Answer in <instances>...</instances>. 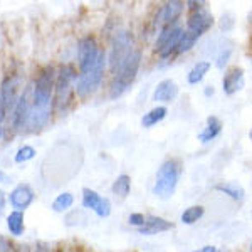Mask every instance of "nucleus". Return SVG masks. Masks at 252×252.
<instances>
[{
  "instance_id": "1",
  "label": "nucleus",
  "mask_w": 252,
  "mask_h": 252,
  "mask_svg": "<svg viewBox=\"0 0 252 252\" xmlns=\"http://www.w3.org/2000/svg\"><path fill=\"white\" fill-rule=\"evenodd\" d=\"M56 74L54 67L47 66L40 71L37 79L34 81L32 88V106H31V116H29V129L37 131L51 120L52 111V91L56 89Z\"/></svg>"
},
{
  "instance_id": "2",
  "label": "nucleus",
  "mask_w": 252,
  "mask_h": 252,
  "mask_svg": "<svg viewBox=\"0 0 252 252\" xmlns=\"http://www.w3.org/2000/svg\"><path fill=\"white\" fill-rule=\"evenodd\" d=\"M212 26H214V15L210 14L205 7L192 12L189 20H187V29L184 31V37H182L180 44H178V49H177L178 54L189 52L190 49L197 44V40Z\"/></svg>"
},
{
  "instance_id": "3",
  "label": "nucleus",
  "mask_w": 252,
  "mask_h": 252,
  "mask_svg": "<svg viewBox=\"0 0 252 252\" xmlns=\"http://www.w3.org/2000/svg\"><path fill=\"white\" fill-rule=\"evenodd\" d=\"M182 177V161L177 158L165 160L157 172L155 185H153V195L161 200H166L175 193Z\"/></svg>"
},
{
  "instance_id": "4",
  "label": "nucleus",
  "mask_w": 252,
  "mask_h": 252,
  "mask_svg": "<svg viewBox=\"0 0 252 252\" xmlns=\"http://www.w3.org/2000/svg\"><path fill=\"white\" fill-rule=\"evenodd\" d=\"M140 64H141V51L140 49H135L131 52V56L123 63V66L113 74V83L111 88H109V97L116 99V97L123 96L128 91V88L131 86L133 81L136 78Z\"/></svg>"
},
{
  "instance_id": "5",
  "label": "nucleus",
  "mask_w": 252,
  "mask_h": 252,
  "mask_svg": "<svg viewBox=\"0 0 252 252\" xmlns=\"http://www.w3.org/2000/svg\"><path fill=\"white\" fill-rule=\"evenodd\" d=\"M106 54H101V58L97 59V63L93 67H89L88 71L79 72L78 79H76V93L81 99H86L91 94H94L97 88L101 86L104 78V67H106Z\"/></svg>"
},
{
  "instance_id": "6",
  "label": "nucleus",
  "mask_w": 252,
  "mask_h": 252,
  "mask_svg": "<svg viewBox=\"0 0 252 252\" xmlns=\"http://www.w3.org/2000/svg\"><path fill=\"white\" fill-rule=\"evenodd\" d=\"M135 42H133V35L128 31H118L115 37L111 40V49H109L108 56V64L111 74L123 66V63L131 56V52L135 51Z\"/></svg>"
},
{
  "instance_id": "7",
  "label": "nucleus",
  "mask_w": 252,
  "mask_h": 252,
  "mask_svg": "<svg viewBox=\"0 0 252 252\" xmlns=\"http://www.w3.org/2000/svg\"><path fill=\"white\" fill-rule=\"evenodd\" d=\"M76 74L74 67L72 66H63L61 71L58 72V78H56V96H54V104L58 113L66 111L69 106V101H71L72 91H76Z\"/></svg>"
},
{
  "instance_id": "8",
  "label": "nucleus",
  "mask_w": 252,
  "mask_h": 252,
  "mask_svg": "<svg viewBox=\"0 0 252 252\" xmlns=\"http://www.w3.org/2000/svg\"><path fill=\"white\" fill-rule=\"evenodd\" d=\"M20 76H7L0 84V125L7 116L14 113L19 101Z\"/></svg>"
},
{
  "instance_id": "9",
  "label": "nucleus",
  "mask_w": 252,
  "mask_h": 252,
  "mask_svg": "<svg viewBox=\"0 0 252 252\" xmlns=\"http://www.w3.org/2000/svg\"><path fill=\"white\" fill-rule=\"evenodd\" d=\"M32 88L34 84H29L24 93L20 94L17 106H15L14 113L10 115L12 129L15 133H24L29 129V116H31V106H32Z\"/></svg>"
},
{
  "instance_id": "10",
  "label": "nucleus",
  "mask_w": 252,
  "mask_h": 252,
  "mask_svg": "<svg viewBox=\"0 0 252 252\" xmlns=\"http://www.w3.org/2000/svg\"><path fill=\"white\" fill-rule=\"evenodd\" d=\"M103 51L97 47V42L94 37L86 35L79 40L78 44V61H79V71H88L89 67H93L97 63V59L101 58Z\"/></svg>"
},
{
  "instance_id": "11",
  "label": "nucleus",
  "mask_w": 252,
  "mask_h": 252,
  "mask_svg": "<svg viewBox=\"0 0 252 252\" xmlns=\"http://www.w3.org/2000/svg\"><path fill=\"white\" fill-rule=\"evenodd\" d=\"M83 207L93 210L101 219L109 217L111 214V202L91 189H83Z\"/></svg>"
},
{
  "instance_id": "12",
  "label": "nucleus",
  "mask_w": 252,
  "mask_h": 252,
  "mask_svg": "<svg viewBox=\"0 0 252 252\" xmlns=\"http://www.w3.org/2000/svg\"><path fill=\"white\" fill-rule=\"evenodd\" d=\"M34 198H35L34 190L27 184H19L9 195L10 205L14 207L15 210H19V212H24L26 209H29L31 204L34 202Z\"/></svg>"
},
{
  "instance_id": "13",
  "label": "nucleus",
  "mask_w": 252,
  "mask_h": 252,
  "mask_svg": "<svg viewBox=\"0 0 252 252\" xmlns=\"http://www.w3.org/2000/svg\"><path fill=\"white\" fill-rule=\"evenodd\" d=\"M246 84V76H244L242 67H230L229 71L223 74L222 79V89L227 96H232L237 91H241Z\"/></svg>"
},
{
  "instance_id": "14",
  "label": "nucleus",
  "mask_w": 252,
  "mask_h": 252,
  "mask_svg": "<svg viewBox=\"0 0 252 252\" xmlns=\"http://www.w3.org/2000/svg\"><path fill=\"white\" fill-rule=\"evenodd\" d=\"M178 96V84L173 79H163L157 84L153 91V101L157 103H172L175 97Z\"/></svg>"
},
{
  "instance_id": "15",
  "label": "nucleus",
  "mask_w": 252,
  "mask_h": 252,
  "mask_svg": "<svg viewBox=\"0 0 252 252\" xmlns=\"http://www.w3.org/2000/svg\"><path fill=\"white\" fill-rule=\"evenodd\" d=\"M184 12V2H168L160 9L157 15V24H161V27L177 24V19Z\"/></svg>"
},
{
  "instance_id": "16",
  "label": "nucleus",
  "mask_w": 252,
  "mask_h": 252,
  "mask_svg": "<svg viewBox=\"0 0 252 252\" xmlns=\"http://www.w3.org/2000/svg\"><path fill=\"white\" fill-rule=\"evenodd\" d=\"M173 229V223L165 220L161 217H157V215H148L145 220V225L141 229H138V232L141 235H157L161 232H166V230Z\"/></svg>"
},
{
  "instance_id": "17",
  "label": "nucleus",
  "mask_w": 252,
  "mask_h": 252,
  "mask_svg": "<svg viewBox=\"0 0 252 252\" xmlns=\"http://www.w3.org/2000/svg\"><path fill=\"white\" fill-rule=\"evenodd\" d=\"M220 131H222L220 120H217L215 116H210V118H207L205 128L198 133L197 138H198V141H200L202 145H207V143H210V141L215 140V138L220 135Z\"/></svg>"
},
{
  "instance_id": "18",
  "label": "nucleus",
  "mask_w": 252,
  "mask_h": 252,
  "mask_svg": "<svg viewBox=\"0 0 252 252\" xmlns=\"http://www.w3.org/2000/svg\"><path fill=\"white\" fill-rule=\"evenodd\" d=\"M210 67H212V63H210V61H198V63L189 71V74H187V81H189V84L195 86V84L202 83L205 76L209 74Z\"/></svg>"
},
{
  "instance_id": "19",
  "label": "nucleus",
  "mask_w": 252,
  "mask_h": 252,
  "mask_svg": "<svg viewBox=\"0 0 252 252\" xmlns=\"http://www.w3.org/2000/svg\"><path fill=\"white\" fill-rule=\"evenodd\" d=\"M166 115H168V109L166 106H155L153 109H150L148 113H145L143 116H141V126L143 128H153L155 125L161 123V121L165 120Z\"/></svg>"
},
{
  "instance_id": "20",
  "label": "nucleus",
  "mask_w": 252,
  "mask_h": 252,
  "mask_svg": "<svg viewBox=\"0 0 252 252\" xmlns=\"http://www.w3.org/2000/svg\"><path fill=\"white\" fill-rule=\"evenodd\" d=\"M215 190L230 197L235 202H244V198H246V190L239 184H234V182H222V184L215 185Z\"/></svg>"
},
{
  "instance_id": "21",
  "label": "nucleus",
  "mask_w": 252,
  "mask_h": 252,
  "mask_svg": "<svg viewBox=\"0 0 252 252\" xmlns=\"http://www.w3.org/2000/svg\"><path fill=\"white\" fill-rule=\"evenodd\" d=\"M7 229L12 235L15 237H20L26 230V223H24V212H19V210H12V212L7 215Z\"/></svg>"
},
{
  "instance_id": "22",
  "label": "nucleus",
  "mask_w": 252,
  "mask_h": 252,
  "mask_svg": "<svg viewBox=\"0 0 252 252\" xmlns=\"http://www.w3.org/2000/svg\"><path fill=\"white\" fill-rule=\"evenodd\" d=\"M182 37H184V29H182L180 26H177V27H175V31H173V34H172V37H170V40L166 42V46L163 47V51L160 52V58L166 59V58H170L173 52H177L178 44H180Z\"/></svg>"
},
{
  "instance_id": "23",
  "label": "nucleus",
  "mask_w": 252,
  "mask_h": 252,
  "mask_svg": "<svg viewBox=\"0 0 252 252\" xmlns=\"http://www.w3.org/2000/svg\"><path fill=\"white\" fill-rule=\"evenodd\" d=\"M205 214V209L202 205H192L189 209H185L180 215V222L184 225H193L195 222H198Z\"/></svg>"
},
{
  "instance_id": "24",
  "label": "nucleus",
  "mask_w": 252,
  "mask_h": 252,
  "mask_svg": "<svg viewBox=\"0 0 252 252\" xmlns=\"http://www.w3.org/2000/svg\"><path fill=\"white\" fill-rule=\"evenodd\" d=\"M72 204H74V195L71 192H63L54 198V202H52V210L58 214H64L71 209Z\"/></svg>"
},
{
  "instance_id": "25",
  "label": "nucleus",
  "mask_w": 252,
  "mask_h": 252,
  "mask_svg": "<svg viewBox=\"0 0 252 252\" xmlns=\"http://www.w3.org/2000/svg\"><path fill=\"white\" fill-rule=\"evenodd\" d=\"M131 190V178L128 175H120L113 184V193L120 198H126Z\"/></svg>"
},
{
  "instance_id": "26",
  "label": "nucleus",
  "mask_w": 252,
  "mask_h": 252,
  "mask_svg": "<svg viewBox=\"0 0 252 252\" xmlns=\"http://www.w3.org/2000/svg\"><path fill=\"white\" fill-rule=\"evenodd\" d=\"M175 27H177V24H172V26L161 27L160 34H158V39H157V42H155V51L158 52V54H160V52L163 51V47L166 46V42H168L170 37H172Z\"/></svg>"
},
{
  "instance_id": "27",
  "label": "nucleus",
  "mask_w": 252,
  "mask_h": 252,
  "mask_svg": "<svg viewBox=\"0 0 252 252\" xmlns=\"http://www.w3.org/2000/svg\"><path fill=\"white\" fill-rule=\"evenodd\" d=\"M35 155H37V152H35L34 146L24 145L17 150V153H15V157H14V161L15 163H26V161H31Z\"/></svg>"
},
{
  "instance_id": "28",
  "label": "nucleus",
  "mask_w": 252,
  "mask_h": 252,
  "mask_svg": "<svg viewBox=\"0 0 252 252\" xmlns=\"http://www.w3.org/2000/svg\"><path fill=\"white\" fill-rule=\"evenodd\" d=\"M230 54H232V49L227 47V49H222L220 54L217 56V61H215V66H217L219 69H223L227 66V63H229L230 59Z\"/></svg>"
},
{
  "instance_id": "29",
  "label": "nucleus",
  "mask_w": 252,
  "mask_h": 252,
  "mask_svg": "<svg viewBox=\"0 0 252 252\" xmlns=\"http://www.w3.org/2000/svg\"><path fill=\"white\" fill-rule=\"evenodd\" d=\"M145 220H146V217H145L143 214H140V212L129 214V217H128V223H129V225L138 227V229H141V227L145 225Z\"/></svg>"
},
{
  "instance_id": "30",
  "label": "nucleus",
  "mask_w": 252,
  "mask_h": 252,
  "mask_svg": "<svg viewBox=\"0 0 252 252\" xmlns=\"http://www.w3.org/2000/svg\"><path fill=\"white\" fill-rule=\"evenodd\" d=\"M0 252H12L10 249V242L7 241L3 235H0Z\"/></svg>"
},
{
  "instance_id": "31",
  "label": "nucleus",
  "mask_w": 252,
  "mask_h": 252,
  "mask_svg": "<svg viewBox=\"0 0 252 252\" xmlns=\"http://www.w3.org/2000/svg\"><path fill=\"white\" fill-rule=\"evenodd\" d=\"M192 252H217V247L215 246H204V247H200V249L192 251Z\"/></svg>"
},
{
  "instance_id": "32",
  "label": "nucleus",
  "mask_w": 252,
  "mask_h": 252,
  "mask_svg": "<svg viewBox=\"0 0 252 252\" xmlns=\"http://www.w3.org/2000/svg\"><path fill=\"white\" fill-rule=\"evenodd\" d=\"M5 202H7V198H5V193L0 190V215H2L3 212V209H5Z\"/></svg>"
},
{
  "instance_id": "33",
  "label": "nucleus",
  "mask_w": 252,
  "mask_h": 252,
  "mask_svg": "<svg viewBox=\"0 0 252 252\" xmlns=\"http://www.w3.org/2000/svg\"><path fill=\"white\" fill-rule=\"evenodd\" d=\"M5 182H7V175H5V172L0 170V184H5Z\"/></svg>"
},
{
  "instance_id": "34",
  "label": "nucleus",
  "mask_w": 252,
  "mask_h": 252,
  "mask_svg": "<svg viewBox=\"0 0 252 252\" xmlns=\"http://www.w3.org/2000/svg\"><path fill=\"white\" fill-rule=\"evenodd\" d=\"M205 94H207V96L214 94V88H212V86H207V89H205Z\"/></svg>"
},
{
  "instance_id": "35",
  "label": "nucleus",
  "mask_w": 252,
  "mask_h": 252,
  "mask_svg": "<svg viewBox=\"0 0 252 252\" xmlns=\"http://www.w3.org/2000/svg\"><path fill=\"white\" fill-rule=\"evenodd\" d=\"M2 135H3V128H2V125H0V140H2Z\"/></svg>"
},
{
  "instance_id": "36",
  "label": "nucleus",
  "mask_w": 252,
  "mask_h": 252,
  "mask_svg": "<svg viewBox=\"0 0 252 252\" xmlns=\"http://www.w3.org/2000/svg\"><path fill=\"white\" fill-rule=\"evenodd\" d=\"M249 138H251V141H252V129H251V131H249Z\"/></svg>"
},
{
  "instance_id": "37",
  "label": "nucleus",
  "mask_w": 252,
  "mask_h": 252,
  "mask_svg": "<svg viewBox=\"0 0 252 252\" xmlns=\"http://www.w3.org/2000/svg\"><path fill=\"white\" fill-rule=\"evenodd\" d=\"M251 251H252V244H251Z\"/></svg>"
},
{
  "instance_id": "38",
  "label": "nucleus",
  "mask_w": 252,
  "mask_h": 252,
  "mask_svg": "<svg viewBox=\"0 0 252 252\" xmlns=\"http://www.w3.org/2000/svg\"><path fill=\"white\" fill-rule=\"evenodd\" d=\"M251 19H252V15H251Z\"/></svg>"
},
{
  "instance_id": "39",
  "label": "nucleus",
  "mask_w": 252,
  "mask_h": 252,
  "mask_svg": "<svg viewBox=\"0 0 252 252\" xmlns=\"http://www.w3.org/2000/svg\"><path fill=\"white\" fill-rule=\"evenodd\" d=\"M251 64H252V61H251Z\"/></svg>"
},
{
  "instance_id": "40",
  "label": "nucleus",
  "mask_w": 252,
  "mask_h": 252,
  "mask_svg": "<svg viewBox=\"0 0 252 252\" xmlns=\"http://www.w3.org/2000/svg\"><path fill=\"white\" fill-rule=\"evenodd\" d=\"M251 215H252V212H251Z\"/></svg>"
}]
</instances>
